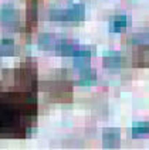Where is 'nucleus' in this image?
Here are the masks:
<instances>
[{
	"instance_id": "nucleus-12",
	"label": "nucleus",
	"mask_w": 149,
	"mask_h": 150,
	"mask_svg": "<svg viewBox=\"0 0 149 150\" xmlns=\"http://www.w3.org/2000/svg\"><path fill=\"white\" fill-rule=\"evenodd\" d=\"M149 133V123L148 122H138L132 126V136L133 137H142Z\"/></svg>"
},
{
	"instance_id": "nucleus-5",
	"label": "nucleus",
	"mask_w": 149,
	"mask_h": 150,
	"mask_svg": "<svg viewBox=\"0 0 149 150\" xmlns=\"http://www.w3.org/2000/svg\"><path fill=\"white\" fill-rule=\"evenodd\" d=\"M90 59H91V52L88 50H83V48H78L73 55V61H74V65L80 69H85L90 65Z\"/></svg>"
},
{
	"instance_id": "nucleus-6",
	"label": "nucleus",
	"mask_w": 149,
	"mask_h": 150,
	"mask_svg": "<svg viewBox=\"0 0 149 150\" xmlns=\"http://www.w3.org/2000/svg\"><path fill=\"white\" fill-rule=\"evenodd\" d=\"M85 17V7L83 4H74L66 8V21H83Z\"/></svg>"
},
{
	"instance_id": "nucleus-1",
	"label": "nucleus",
	"mask_w": 149,
	"mask_h": 150,
	"mask_svg": "<svg viewBox=\"0 0 149 150\" xmlns=\"http://www.w3.org/2000/svg\"><path fill=\"white\" fill-rule=\"evenodd\" d=\"M121 143V133L118 129H105L102 133V144L105 149H116Z\"/></svg>"
},
{
	"instance_id": "nucleus-10",
	"label": "nucleus",
	"mask_w": 149,
	"mask_h": 150,
	"mask_svg": "<svg viewBox=\"0 0 149 150\" xmlns=\"http://www.w3.org/2000/svg\"><path fill=\"white\" fill-rule=\"evenodd\" d=\"M129 44L133 45H149V33H138V34H132L129 38H128Z\"/></svg>"
},
{
	"instance_id": "nucleus-4",
	"label": "nucleus",
	"mask_w": 149,
	"mask_h": 150,
	"mask_svg": "<svg viewBox=\"0 0 149 150\" xmlns=\"http://www.w3.org/2000/svg\"><path fill=\"white\" fill-rule=\"evenodd\" d=\"M78 44L71 40H58L57 45H56V51L63 57H70L74 55V52L78 50Z\"/></svg>"
},
{
	"instance_id": "nucleus-2",
	"label": "nucleus",
	"mask_w": 149,
	"mask_h": 150,
	"mask_svg": "<svg viewBox=\"0 0 149 150\" xmlns=\"http://www.w3.org/2000/svg\"><path fill=\"white\" fill-rule=\"evenodd\" d=\"M104 67L109 68V69H116V68H121L122 62H124V58L121 55V52L118 51H107L104 54Z\"/></svg>"
},
{
	"instance_id": "nucleus-9",
	"label": "nucleus",
	"mask_w": 149,
	"mask_h": 150,
	"mask_svg": "<svg viewBox=\"0 0 149 150\" xmlns=\"http://www.w3.org/2000/svg\"><path fill=\"white\" fill-rule=\"evenodd\" d=\"M95 81H97L95 71H92L90 68H85V69H83V72H81L78 83L80 85H92V83H95Z\"/></svg>"
},
{
	"instance_id": "nucleus-13",
	"label": "nucleus",
	"mask_w": 149,
	"mask_h": 150,
	"mask_svg": "<svg viewBox=\"0 0 149 150\" xmlns=\"http://www.w3.org/2000/svg\"><path fill=\"white\" fill-rule=\"evenodd\" d=\"M50 20H53V21H66V10L64 8H53L50 11Z\"/></svg>"
},
{
	"instance_id": "nucleus-7",
	"label": "nucleus",
	"mask_w": 149,
	"mask_h": 150,
	"mask_svg": "<svg viewBox=\"0 0 149 150\" xmlns=\"http://www.w3.org/2000/svg\"><path fill=\"white\" fill-rule=\"evenodd\" d=\"M57 37L54 34H41L38 37V47L41 50H56V45H57Z\"/></svg>"
},
{
	"instance_id": "nucleus-11",
	"label": "nucleus",
	"mask_w": 149,
	"mask_h": 150,
	"mask_svg": "<svg viewBox=\"0 0 149 150\" xmlns=\"http://www.w3.org/2000/svg\"><path fill=\"white\" fill-rule=\"evenodd\" d=\"M16 50L14 41L10 38H3L0 40V55H11Z\"/></svg>"
},
{
	"instance_id": "nucleus-3",
	"label": "nucleus",
	"mask_w": 149,
	"mask_h": 150,
	"mask_svg": "<svg viewBox=\"0 0 149 150\" xmlns=\"http://www.w3.org/2000/svg\"><path fill=\"white\" fill-rule=\"evenodd\" d=\"M20 14L14 7L4 6L0 8V23L3 24H17L19 23Z\"/></svg>"
},
{
	"instance_id": "nucleus-8",
	"label": "nucleus",
	"mask_w": 149,
	"mask_h": 150,
	"mask_svg": "<svg viewBox=\"0 0 149 150\" xmlns=\"http://www.w3.org/2000/svg\"><path fill=\"white\" fill-rule=\"evenodd\" d=\"M128 17L126 16H116L112 18L111 24H109V31L112 33H121L128 27Z\"/></svg>"
}]
</instances>
